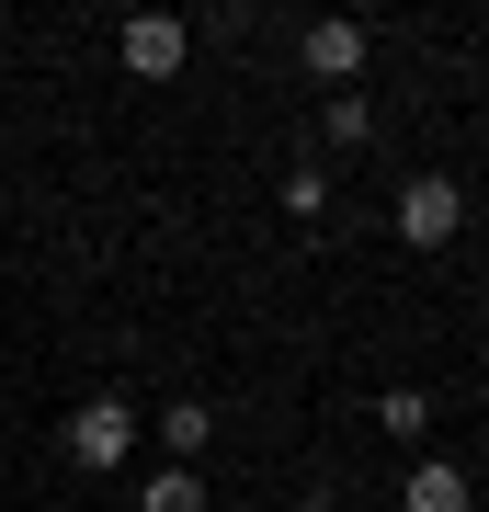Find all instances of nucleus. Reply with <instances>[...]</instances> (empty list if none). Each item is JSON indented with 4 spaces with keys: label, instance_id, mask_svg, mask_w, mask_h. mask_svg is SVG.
Instances as JSON below:
<instances>
[{
    "label": "nucleus",
    "instance_id": "1",
    "mask_svg": "<svg viewBox=\"0 0 489 512\" xmlns=\"http://www.w3.org/2000/svg\"><path fill=\"white\" fill-rule=\"evenodd\" d=\"M126 456H137V410L114 399V387H91V399L69 410V467L103 478V467H126Z\"/></svg>",
    "mask_w": 489,
    "mask_h": 512
},
{
    "label": "nucleus",
    "instance_id": "2",
    "mask_svg": "<svg viewBox=\"0 0 489 512\" xmlns=\"http://www.w3.org/2000/svg\"><path fill=\"white\" fill-rule=\"evenodd\" d=\"M455 228H467V183H444V171H410V183H399V239H410V251H444Z\"/></svg>",
    "mask_w": 489,
    "mask_h": 512
},
{
    "label": "nucleus",
    "instance_id": "3",
    "mask_svg": "<svg viewBox=\"0 0 489 512\" xmlns=\"http://www.w3.org/2000/svg\"><path fill=\"white\" fill-rule=\"evenodd\" d=\"M114 57H126L137 80H171L182 57H194V35H182V12H137L126 35H114Z\"/></svg>",
    "mask_w": 489,
    "mask_h": 512
},
{
    "label": "nucleus",
    "instance_id": "4",
    "mask_svg": "<svg viewBox=\"0 0 489 512\" xmlns=\"http://www.w3.org/2000/svg\"><path fill=\"white\" fill-rule=\"evenodd\" d=\"M296 57H308V80H364V23H308V35H296Z\"/></svg>",
    "mask_w": 489,
    "mask_h": 512
},
{
    "label": "nucleus",
    "instance_id": "5",
    "mask_svg": "<svg viewBox=\"0 0 489 512\" xmlns=\"http://www.w3.org/2000/svg\"><path fill=\"white\" fill-rule=\"evenodd\" d=\"M478 501V478L455 467V456H421L410 478H399V512H467Z\"/></svg>",
    "mask_w": 489,
    "mask_h": 512
},
{
    "label": "nucleus",
    "instance_id": "6",
    "mask_svg": "<svg viewBox=\"0 0 489 512\" xmlns=\"http://www.w3.org/2000/svg\"><path fill=\"white\" fill-rule=\"evenodd\" d=\"M160 444H171L182 467H194L205 444H217V410H205V399H171V410H160Z\"/></svg>",
    "mask_w": 489,
    "mask_h": 512
},
{
    "label": "nucleus",
    "instance_id": "7",
    "mask_svg": "<svg viewBox=\"0 0 489 512\" xmlns=\"http://www.w3.org/2000/svg\"><path fill=\"white\" fill-rule=\"evenodd\" d=\"M376 433L421 444V433H433V399H421V387H387V399H376Z\"/></svg>",
    "mask_w": 489,
    "mask_h": 512
},
{
    "label": "nucleus",
    "instance_id": "8",
    "mask_svg": "<svg viewBox=\"0 0 489 512\" xmlns=\"http://www.w3.org/2000/svg\"><path fill=\"white\" fill-rule=\"evenodd\" d=\"M137 512H205V478H194V467H160V478L137 490Z\"/></svg>",
    "mask_w": 489,
    "mask_h": 512
},
{
    "label": "nucleus",
    "instance_id": "9",
    "mask_svg": "<svg viewBox=\"0 0 489 512\" xmlns=\"http://www.w3.org/2000/svg\"><path fill=\"white\" fill-rule=\"evenodd\" d=\"M319 126H330V148H364V137H376V103H364V92H330Z\"/></svg>",
    "mask_w": 489,
    "mask_h": 512
},
{
    "label": "nucleus",
    "instance_id": "10",
    "mask_svg": "<svg viewBox=\"0 0 489 512\" xmlns=\"http://www.w3.org/2000/svg\"><path fill=\"white\" fill-rule=\"evenodd\" d=\"M285 217H330V171H319V160L285 171Z\"/></svg>",
    "mask_w": 489,
    "mask_h": 512
},
{
    "label": "nucleus",
    "instance_id": "11",
    "mask_svg": "<svg viewBox=\"0 0 489 512\" xmlns=\"http://www.w3.org/2000/svg\"><path fill=\"white\" fill-rule=\"evenodd\" d=\"M296 512H342V501H296Z\"/></svg>",
    "mask_w": 489,
    "mask_h": 512
}]
</instances>
